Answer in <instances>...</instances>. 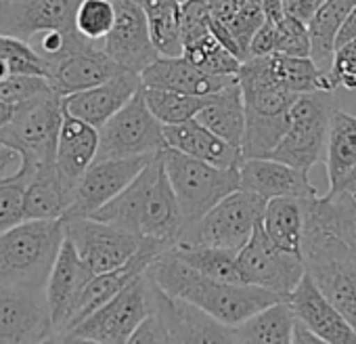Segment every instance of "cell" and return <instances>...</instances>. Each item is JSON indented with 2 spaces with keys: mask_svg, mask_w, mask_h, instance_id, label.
<instances>
[{
  "mask_svg": "<svg viewBox=\"0 0 356 344\" xmlns=\"http://www.w3.org/2000/svg\"><path fill=\"white\" fill-rule=\"evenodd\" d=\"M99 141L101 134L97 126L63 109V124L59 130L55 164L70 181L78 183L84 172L90 168V164L97 159Z\"/></svg>",
  "mask_w": 356,
  "mask_h": 344,
  "instance_id": "cell-25",
  "label": "cell"
},
{
  "mask_svg": "<svg viewBox=\"0 0 356 344\" xmlns=\"http://www.w3.org/2000/svg\"><path fill=\"white\" fill-rule=\"evenodd\" d=\"M172 252L195 271L233 283H245L237 265V250L214 246H174Z\"/></svg>",
  "mask_w": 356,
  "mask_h": 344,
  "instance_id": "cell-34",
  "label": "cell"
},
{
  "mask_svg": "<svg viewBox=\"0 0 356 344\" xmlns=\"http://www.w3.org/2000/svg\"><path fill=\"white\" fill-rule=\"evenodd\" d=\"M153 311L165 325L170 342H235L231 325H225L214 315L197 304L168 294L153 279Z\"/></svg>",
  "mask_w": 356,
  "mask_h": 344,
  "instance_id": "cell-14",
  "label": "cell"
},
{
  "mask_svg": "<svg viewBox=\"0 0 356 344\" xmlns=\"http://www.w3.org/2000/svg\"><path fill=\"white\" fill-rule=\"evenodd\" d=\"M350 40H356V7L352 9V13L346 17V22L341 24V28H339V32H337L335 51H337L341 45L350 42Z\"/></svg>",
  "mask_w": 356,
  "mask_h": 344,
  "instance_id": "cell-46",
  "label": "cell"
},
{
  "mask_svg": "<svg viewBox=\"0 0 356 344\" xmlns=\"http://www.w3.org/2000/svg\"><path fill=\"white\" fill-rule=\"evenodd\" d=\"M212 34V11L208 0H185L181 3V38L191 45Z\"/></svg>",
  "mask_w": 356,
  "mask_h": 344,
  "instance_id": "cell-42",
  "label": "cell"
},
{
  "mask_svg": "<svg viewBox=\"0 0 356 344\" xmlns=\"http://www.w3.org/2000/svg\"><path fill=\"white\" fill-rule=\"evenodd\" d=\"M65 237L74 244L90 275H101L126 265L140 248L143 237L92 217L63 219Z\"/></svg>",
  "mask_w": 356,
  "mask_h": 344,
  "instance_id": "cell-10",
  "label": "cell"
},
{
  "mask_svg": "<svg viewBox=\"0 0 356 344\" xmlns=\"http://www.w3.org/2000/svg\"><path fill=\"white\" fill-rule=\"evenodd\" d=\"M273 53H277V24L266 19L250 42V57H266Z\"/></svg>",
  "mask_w": 356,
  "mask_h": 344,
  "instance_id": "cell-43",
  "label": "cell"
},
{
  "mask_svg": "<svg viewBox=\"0 0 356 344\" xmlns=\"http://www.w3.org/2000/svg\"><path fill=\"white\" fill-rule=\"evenodd\" d=\"M140 80H143V86H149V88H163V91H174V93L208 97L229 86L231 82H235L237 76L208 74L185 55H178V57L159 55L140 74Z\"/></svg>",
  "mask_w": 356,
  "mask_h": 344,
  "instance_id": "cell-21",
  "label": "cell"
},
{
  "mask_svg": "<svg viewBox=\"0 0 356 344\" xmlns=\"http://www.w3.org/2000/svg\"><path fill=\"white\" fill-rule=\"evenodd\" d=\"M356 7V0H325L314 17L308 22L312 51L310 57L325 72H331L335 57V40L341 24Z\"/></svg>",
  "mask_w": 356,
  "mask_h": 344,
  "instance_id": "cell-31",
  "label": "cell"
},
{
  "mask_svg": "<svg viewBox=\"0 0 356 344\" xmlns=\"http://www.w3.org/2000/svg\"><path fill=\"white\" fill-rule=\"evenodd\" d=\"M63 242V219H26L0 233V283L47 288Z\"/></svg>",
  "mask_w": 356,
  "mask_h": 344,
  "instance_id": "cell-2",
  "label": "cell"
},
{
  "mask_svg": "<svg viewBox=\"0 0 356 344\" xmlns=\"http://www.w3.org/2000/svg\"><path fill=\"white\" fill-rule=\"evenodd\" d=\"M296 317L308 325L327 344H356V331L337 311V306L323 294L312 275L306 271L296 290L285 298Z\"/></svg>",
  "mask_w": 356,
  "mask_h": 344,
  "instance_id": "cell-17",
  "label": "cell"
},
{
  "mask_svg": "<svg viewBox=\"0 0 356 344\" xmlns=\"http://www.w3.org/2000/svg\"><path fill=\"white\" fill-rule=\"evenodd\" d=\"M293 323H296V313L289 306L287 300H279L239 325H233L235 342H277V344H287L291 342L293 334Z\"/></svg>",
  "mask_w": 356,
  "mask_h": 344,
  "instance_id": "cell-32",
  "label": "cell"
},
{
  "mask_svg": "<svg viewBox=\"0 0 356 344\" xmlns=\"http://www.w3.org/2000/svg\"><path fill=\"white\" fill-rule=\"evenodd\" d=\"M143 7L151 40L159 55L178 57L185 53L181 38V3L178 0H136Z\"/></svg>",
  "mask_w": 356,
  "mask_h": 344,
  "instance_id": "cell-33",
  "label": "cell"
},
{
  "mask_svg": "<svg viewBox=\"0 0 356 344\" xmlns=\"http://www.w3.org/2000/svg\"><path fill=\"white\" fill-rule=\"evenodd\" d=\"M130 342H170L168 331H165V325L161 323V319H159V315L155 311L149 313L138 323V327L130 336Z\"/></svg>",
  "mask_w": 356,
  "mask_h": 344,
  "instance_id": "cell-44",
  "label": "cell"
},
{
  "mask_svg": "<svg viewBox=\"0 0 356 344\" xmlns=\"http://www.w3.org/2000/svg\"><path fill=\"white\" fill-rule=\"evenodd\" d=\"M304 200L300 198H273L266 202L262 227L266 235L283 250L302 256L304 237Z\"/></svg>",
  "mask_w": 356,
  "mask_h": 344,
  "instance_id": "cell-29",
  "label": "cell"
},
{
  "mask_svg": "<svg viewBox=\"0 0 356 344\" xmlns=\"http://www.w3.org/2000/svg\"><path fill=\"white\" fill-rule=\"evenodd\" d=\"M5 78H9V65L3 55V49H0V80H5Z\"/></svg>",
  "mask_w": 356,
  "mask_h": 344,
  "instance_id": "cell-51",
  "label": "cell"
},
{
  "mask_svg": "<svg viewBox=\"0 0 356 344\" xmlns=\"http://www.w3.org/2000/svg\"><path fill=\"white\" fill-rule=\"evenodd\" d=\"M266 59L277 82L296 95L316 93V91H337V84L331 72L321 70L312 57L273 53V55H266Z\"/></svg>",
  "mask_w": 356,
  "mask_h": 344,
  "instance_id": "cell-30",
  "label": "cell"
},
{
  "mask_svg": "<svg viewBox=\"0 0 356 344\" xmlns=\"http://www.w3.org/2000/svg\"><path fill=\"white\" fill-rule=\"evenodd\" d=\"M306 271L356 331V258L306 265Z\"/></svg>",
  "mask_w": 356,
  "mask_h": 344,
  "instance_id": "cell-28",
  "label": "cell"
},
{
  "mask_svg": "<svg viewBox=\"0 0 356 344\" xmlns=\"http://www.w3.org/2000/svg\"><path fill=\"white\" fill-rule=\"evenodd\" d=\"M147 275L168 294L185 298L225 325H239L254 313L283 300L275 292L252 286L208 277L178 258L172 248L159 254L147 269Z\"/></svg>",
  "mask_w": 356,
  "mask_h": 344,
  "instance_id": "cell-1",
  "label": "cell"
},
{
  "mask_svg": "<svg viewBox=\"0 0 356 344\" xmlns=\"http://www.w3.org/2000/svg\"><path fill=\"white\" fill-rule=\"evenodd\" d=\"M304 342H323L308 325H304L298 317H296V323H293V334H291V344H304Z\"/></svg>",
  "mask_w": 356,
  "mask_h": 344,
  "instance_id": "cell-47",
  "label": "cell"
},
{
  "mask_svg": "<svg viewBox=\"0 0 356 344\" xmlns=\"http://www.w3.org/2000/svg\"><path fill=\"white\" fill-rule=\"evenodd\" d=\"M264 22H266V15H264L262 0H241L239 11L233 17V22L225 24L231 30V34L235 36L237 45H239L243 61L250 57V42H252L254 34L258 32V28Z\"/></svg>",
  "mask_w": 356,
  "mask_h": 344,
  "instance_id": "cell-40",
  "label": "cell"
},
{
  "mask_svg": "<svg viewBox=\"0 0 356 344\" xmlns=\"http://www.w3.org/2000/svg\"><path fill=\"white\" fill-rule=\"evenodd\" d=\"M277 24V53L310 57L312 42L308 24L296 15H283Z\"/></svg>",
  "mask_w": 356,
  "mask_h": 344,
  "instance_id": "cell-41",
  "label": "cell"
},
{
  "mask_svg": "<svg viewBox=\"0 0 356 344\" xmlns=\"http://www.w3.org/2000/svg\"><path fill=\"white\" fill-rule=\"evenodd\" d=\"M183 55L191 59L197 68L216 76H239V70L243 65V61L214 36V32L187 45Z\"/></svg>",
  "mask_w": 356,
  "mask_h": 344,
  "instance_id": "cell-36",
  "label": "cell"
},
{
  "mask_svg": "<svg viewBox=\"0 0 356 344\" xmlns=\"http://www.w3.org/2000/svg\"><path fill=\"white\" fill-rule=\"evenodd\" d=\"M163 134L168 147L178 149L202 162L220 168H239V164L243 162V151L239 147L227 143L222 136L204 126L197 118H191L181 124H165Z\"/></svg>",
  "mask_w": 356,
  "mask_h": 344,
  "instance_id": "cell-24",
  "label": "cell"
},
{
  "mask_svg": "<svg viewBox=\"0 0 356 344\" xmlns=\"http://www.w3.org/2000/svg\"><path fill=\"white\" fill-rule=\"evenodd\" d=\"M262 7H264L266 19H270V22H279L285 15L283 0H262Z\"/></svg>",
  "mask_w": 356,
  "mask_h": 344,
  "instance_id": "cell-49",
  "label": "cell"
},
{
  "mask_svg": "<svg viewBox=\"0 0 356 344\" xmlns=\"http://www.w3.org/2000/svg\"><path fill=\"white\" fill-rule=\"evenodd\" d=\"M197 120L227 143L241 149L245 134V103L239 80L208 95V101L197 114Z\"/></svg>",
  "mask_w": 356,
  "mask_h": 344,
  "instance_id": "cell-27",
  "label": "cell"
},
{
  "mask_svg": "<svg viewBox=\"0 0 356 344\" xmlns=\"http://www.w3.org/2000/svg\"><path fill=\"white\" fill-rule=\"evenodd\" d=\"M53 91L55 88L47 76H9L0 80V99L11 103L15 109Z\"/></svg>",
  "mask_w": 356,
  "mask_h": 344,
  "instance_id": "cell-39",
  "label": "cell"
},
{
  "mask_svg": "<svg viewBox=\"0 0 356 344\" xmlns=\"http://www.w3.org/2000/svg\"><path fill=\"white\" fill-rule=\"evenodd\" d=\"M337 107L339 101L335 97V91L298 95V99L289 107L287 132L283 134L270 157L304 172H308L314 164L325 162L331 118Z\"/></svg>",
  "mask_w": 356,
  "mask_h": 344,
  "instance_id": "cell-4",
  "label": "cell"
},
{
  "mask_svg": "<svg viewBox=\"0 0 356 344\" xmlns=\"http://www.w3.org/2000/svg\"><path fill=\"white\" fill-rule=\"evenodd\" d=\"M143 88L140 74L134 72H120L118 76L109 78L107 82L72 93L63 97V109L97 128H101L111 116H115L138 91Z\"/></svg>",
  "mask_w": 356,
  "mask_h": 344,
  "instance_id": "cell-20",
  "label": "cell"
},
{
  "mask_svg": "<svg viewBox=\"0 0 356 344\" xmlns=\"http://www.w3.org/2000/svg\"><path fill=\"white\" fill-rule=\"evenodd\" d=\"M237 265L245 283L266 288L283 300L296 290L306 275V260L279 248L264 231L262 221L250 242L239 250Z\"/></svg>",
  "mask_w": 356,
  "mask_h": 344,
  "instance_id": "cell-9",
  "label": "cell"
},
{
  "mask_svg": "<svg viewBox=\"0 0 356 344\" xmlns=\"http://www.w3.org/2000/svg\"><path fill=\"white\" fill-rule=\"evenodd\" d=\"M61 124L63 97L53 91L17 107L11 124L0 130V141L19 151L22 168L30 175L36 166L55 162Z\"/></svg>",
  "mask_w": 356,
  "mask_h": 344,
  "instance_id": "cell-7",
  "label": "cell"
},
{
  "mask_svg": "<svg viewBox=\"0 0 356 344\" xmlns=\"http://www.w3.org/2000/svg\"><path fill=\"white\" fill-rule=\"evenodd\" d=\"M327 196H348L356 202V116L335 109L327 139Z\"/></svg>",
  "mask_w": 356,
  "mask_h": 344,
  "instance_id": "cell-22",
  "label": "cell"
},
{
  "mask_svg": "<svg viewBox=\"0 0 356 344\" xmlns=\"http://www.w3.org/2000/svg\"><path fill=\"white\" fill-rule=\"evenodd\" d=\"M161 159L181 208L185 229L241 187L239 168H220L172 147L161 151Z\"/></svg>",
  "mask_w": 356,
  "mask_h": 344,
  "instance_id": "cell-3",
  "label": "cell"
},
{
  "mask_svg": "<svg viewBox=\"0 0 356 344\" xmlns=\"http://www.w3.org/2000/svg\"><path fill=\"white\" fill-rule=\"evenodd\" d=\"M159 170H161V151L138 172L136 179L126 189H122L111 202H107L103 208H99L90 217L138 235L140 214H143L147 196L159 175Z\"/></svg>",
  "mask_w": 356,
  "mask_h": 344,
  "instance_id": "cell-26",
  "label": "cell"
},
{
  "mask_svg": "<svg viewBox=\"0 0 356 344\" xmlns=\"http://www.w3.org/2000/svg\"><path fill=\"white\" fill-rule=\"evenodd\" d=\"M241 189H248L264 200L273 198H316L318 191L310 183L308 172L293 168L273 157H245L239 164Z\"/></svg>",
  "mask_w": 356,
  "mask_h": 344,
  "instance_id": "cell-18",
  "label": "cell"
},
{
  "mask_svg": "<svg viewBox=\"0 0 356 344\" xmlns=\"http://www.w3.org/2000/svg\"><path fill=\"white\" fill-rule=\"evenodd\" d=\"M82 0H0V34L32 40L47 30H76Z\"/></svg>",
  "mask_w": 356,
  "mask_h": 344,
  "instance_id": "cell-15",
  "label": "cell"
},
{
  "mask_svg": "<svg viewBox=\"0 0 356 344\" xmlns=\"http://www.w3.org/2000/svg\"><path fill=\"white\" fill-rule=\"evenodd\" d=\"M323 3L325 0H298V17L308 24L314 17V13L321 9Z\"/></svg>",
  "mask_w": 356,
  "mask_h": 344,
  "instance_id": "cell-48",
  "label": "cell"
},
{
  "mask_svg": "<svg viewBox=\"0 0 356 344\" xmlns=\"http://www.w3.org/2000/svg\"><path fill=\"white\" fill-rule=\"evenodd\" d=\"M149 313H153V283L145 271L72 327L61 342H130V336Z\"/></svg>",
  "mask_w": 356,
  "mask_h": 344,
  "instance_id": "cell-6",
  "label": "cell"
},
{
  "mask_svg": "<svg viewBox=\"0 0 356 344\" xmlns=\"http://www.w3.org/2000/svg\"><path fill=\"white\" fill-rule=\"evenodd\" d=\"M26 185L28 172L24 168H19V172H15L13 177L0 181V233L26 221Z\"/></svg>",
  "mask_w": 356,
  "mask_h": 344,
  "instance_id": "cell-38",
  "label": "cell"
},
{
  "mask_svg": "<svg viewBox=\"0 0 356 344\" xmlns=\"http://www.w3.org/2000/svg\"><path fill=\"white\" fill-rule=\"evenodd\" d=\"M115 24L101 47L124 70L143 74L159 57L151 40L145 11L136 0H115Z\"/></svg>",
  "mask_w": 356,
  "mask_h": 344,
  "instance_id": "cell-13",
  "label": "cell"
},
{
  "mask_svg": "<svg viewBox=\"0 0 356 344\" xmlns=\"http://www.w3.org/2000/svg\"><path fill=\"white\" fill-rule=\"evenodd\" d=\"M55 342L47 288L0 283V344Z\"/></svg>",
  "mask_w": 356,
  "mask_h": 344,
  "instance_id": "cell-11",
  "label": "cell"
},
{
  "mask_svg": "<svg viewBox=\"0 0 356 344\" xmlns=\"http://www.w3.org/2000/svg\"><path fill=\"white\" fill-rule=\"evenodd\" d=\"M266 202L268 200L239 187L197 223L189 225L176 246H214L239 252L260 225Z\"/></svg>",
  "mask_w": 356,
  "mask_h": 344,
  "instance_id": "cell-5",
  "label": "cell"
},
{
  "mask_svg": "<svg viewBox=\"0 0 356 344\" xmlns=\"http://www.w3.org/2000/svg\"><path fill=\"white\" fill-rule=\"evenodd\" d=\"M120 72H124V68L115 63L101 45H88L53 61L47 78L61 97H67L72 93L99 86Z\"/></svg>",
  "mask_w": 356,
  "mask_h": 344,
  "instance_id": "cell-19",
  "label": "cell"
},
{
  "mask_svg": "<svg viewBox=\"0 0 356 344\" xmlns=\"http://www.w3.org/2000/svg\"><path fill=\"white\" fill-rule=\"evenodd\" d=\"M178 3H185V0H178Z\"/></svg>",
  "mask_w": 356,
  "mask_h": 344,
  "instance_id": "cell-52",
  "label": "cell"
},
{
  "mask_svg": "<svg viewBox=\"0 0 356 344\" xmlns=\"http://www.w3.org/2000/svg\"><path fill=\"white\" fill-rule=\"evenodd\" d=\"M143 95L149 109L163 126L181 124L191 118H197V114L208 101V97H200V95L174 93L163 88H149V86H143Z\"/></svg>",
  "mask_w": 356,
  "mask_h": 344,
  "instance_id": "cell-35",
  "label": "cell"
},
{
  "mask_svg": "<svg viewBox=\"0 0 356 344\" xmlns=\"http://www.w3.org/2000/svg\"><path fill=\"white\" fill-rule=\"evenodd\" d=\"M208 3H210V0H208Z\"/></svg>",
  "mask_w": 356,
  "mask_h": 344,
  "instance_id": "cell-53",
  "label": "cell"
},
{
  "mask_svg": "<svg viewBox=\"0 0 356 344\" xmlns=\"http://www.w3.org/2000/svg\"><path fill=\"white\" fill-rule=\"evenodd\" d=\"M22 168V155L13 147L0 141V181L13 177Z\"/></svg>",
  "mask_w": 356,
  "mask_h": 344,
  "instance_id": "cell-45",
  "label": "cell"
},
{
  "mask_svg": "<svg viewBox=\"0 0 356 344\" xmlns=\"http://www.w3.org/2000/svg\"><path fill=\"white\" fill-rule=\"evenodd\" d=\"M97 159L155 155L168 147L163 124L149 109L143 88L99 128Z\"/></svg>",
  "mask_w": 356,
  "mask_h": 344,
  "instance_id": "cell-8",
  "label": "cell"
},
{
  "mask_svg": "<svg viewBox=\"0 0 356 344\" xmlns=\"http://www.w3.org/2000/svg\"><path fill=\"white\" fill-rule=\"evenodd\" d=\"M118 17L115 0H82L76 11V30L90 42L101 45Z\"/></svg>",
  "mask_w": 356,
  "mask_h": 344,
  "instance_id": "cell-37",
  "label": "cell"
},
{
  "mask_svg": "<svg viewBox=\"0 0 356 344\" xmlns=\"http://www.w3.org/2000/svg\"><path fill=\"white\" fill-rule=\"evenodd\" d=\"M90 271L80 260L74 244L65 237L61 252L53 265V271L47 281V300L51 308L53 329H55V342H61L67 334L76 304L80 300V294L84 286L90 281Z\"/></svg>",
  "mask_w": 356,
  "mask_h": 344,
  "instance_id": "cell-16",
  "label": "cell"
},
{
  "mask_svg": "<svg viewBox=\"0 0 356 344\" xmlns=\"http://www.w3.org/2000/svg\"><path fill=\"white\" fill-rule=\"evenodd\" d=\"M78 183L70 181L55 162L40 164L28 175L26 219H63L76 198Z\"/></svg>",
  "mask_w": 356,
  "mask_h": 344,
  "instance_id": "cell-23",
  "label": "cell"
},
{
  "mask_svg": "<svg viewBox=\"0 0 356 344\" xmlns=\"http://www.w3.org/2000/svg\"><path fill=\"white\" fill-rule=\"evenodd\" d=\"M155 155L95 159L90 168L82 175V179L78 181L76 198L63 219L95 214L99 208L111 202L122 189H126Z\"/></svg>",
  "mask_w": 356,
  "mask_h": 344,
  "instance_id": "cell-12",
  "label": "cell"
},
{
  "mask_svg": "<svg viewBox=\"0 0 356 344\" xmlns=\"http://www.w3.org/2000/svg\"><path fill=\"white\" fill-rule=\"evenodd\" d=\"M15 107L11 103H7L5 99H0V130H3L7 124H11V120L15 118Z\"/></svg>",
  "mask_w": 356,
  "mask_h": 344,
  "instance_id": "cell-50",
  "label": "cell"
}]
</instances>
